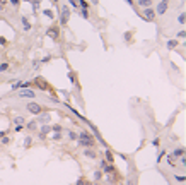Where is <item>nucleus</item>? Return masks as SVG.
I'll use <instances>...</instances> for the list:
<instances>
[{
	"label": "nucleus",
	"instance_id": "c03bdc74",
	"mask_svg": "<svg viewBox=\"0 0 186 185\" xmlns=\"http://www.w3.org/2000/svg\"><path fill=\"white\" fill-rule=\"evenodd\" d=\"M97 2H99V0H90V4H94V5H96Z\"/></svg>",
	"mask_w": 186,
	"mask_h": 185
},
{
	"label": "nucleus",
	"instance_id": "72a5a7b5",
	"mask_svg": "<svg viewBox=\"0 0 186 185\" xmlns=\"http://www.w3.org/2000/svg\"><path fill=\"white\" fill-rule=\"evenodd\" d=\"M0 45H2V46H5V45H7V40H5L4 36H0Z\"/></svg>",
	"mask_w": 186,
	"mask_h": 185
},
{
	"label": "nucleus",
	"instance_id": "f03ea898",
	"mask_svg": "<svg viewBox=\"0 0 186 185\" xmlns=\"http://www.w3.org/2000/svg\"><path fill=\"white\" fill-rule=\"evenodd\" d=\"M167 7H169V0H162L159 2L157 9H155V15H162V14L167 12Z\"/></svg>",
	"mask_w": 186,
	"mask_h": 185
},
{
	"label": "nucleus",
	"instance_id": "bb28decb",
	"mask_svg": "<svg viewBox=\"0 0 186 185\" xmlns=\"http://www.w3.org/2000/svg\"><path fill=\"white\" fill-rule=\"evenodd\" d=\"M9 69V63H0V72H5Z\"/></svg>",
	"mask_w": 186,
	"mask_h": 185
},
{
	"label": "nucleus",
	"instance_id": "4be33fe9",
	"mask_svg": "<svg viewBox=\"0 0 186 185\" xmlns=\"http://www.w3.org/2000/svg\"><path fill=\"white\" fill-rule=\"evenodd\" d=\"M67 136H69V139H70V141H77V134H75V132L69 130V132H67Z\"/></svg>",
	"mask_w": 186,
	"mask_h": 185
},
{
	"label": "nucleus",
	"instance_id": "cd10ccee",
	"mask_svg": "<svg viewBox=\"0 0 186 185\" xmlns=\"http://www.w3.org/2000/svg\"><path fill=\"white\" fill-rule=\"evenodd\" d=\"M51 139H55V141H60V139H62V134H60V132H55Z\"/></svg>",
	"mask_w": 186,
	"mask_h": 185
},
{
	"label": "nucleus",
	"instance_id": "09e8293b",
	"mask_svg": "<svg viewBox=\"0 0 186 185\" xmlns=\"http://www.w3.org/2000/svg\"><path fill=\"white\" fill-rule=\"evenodd\" d=\"M26 2H31V0H26Z\"/></svg>",
	"mask_w": 186,
	"mask_h": 185
},
{
	"label": "nucleus",
	"instance_id": "c9c22d12",
	"mask_svg": "<svg viewBox=\"0 0 186 185\" xmlns=\"http://www.w3.org/2000/svg\"><path fill=\"white\" fill-rule=\"evenodd\" d=\"M9 142H10V139H9V137H5V136L2 137V144H9Z\"/></svg>",
	"mask_w": 186,
	"mask_h": 185
},
{
	"label": "nucleus",
	"instance_id": "5701e85b",
	"mask_svg": "<svg viewBox=\"0 0 186 185\" xmlns=\"http://www.w3.org/2000/svg\"><path fill=\"white\" fill-rule=\"evenodd\" d=\"M101 177H103V171L101 170L94 171V180H101Z\"/></svg>",
	"mask_w": 186,
	"mask_h": 185
},
{
	"label": "nucleus",
	"instance_id": "f257e3e1",
	"mask_svg": "<svg viewBox=\"0 0 186 185\" xmlns=\"http://www.w3.org/2000/svg\"><path fill=\"white\" fill-rule=\"evenodd\" d=\"M69 19H70V9L67 5H62L60 7V24L65 26L69 22Z\"/></svg>",
	"mask_w": 186,
	"mask_h": 185
},
{
	"label": "nucleus",
	"instance_id": "e433bc0d",
	"mask_svg": "<svg viewBox=\"0 0 186 185\" xmlns=\"http://www.w3.org/2000/svg\"><path fill=\"white\" fill-rule=\"evenodd\" d=\"M167 161H169V164H171V166H176V164H174V158H172V156L167 158Z\"/></svg>",
	"mask_w": 186,
	"mask_h": 185
},
{
	"label": "nucleus",
	"instance_id": "39448f33",
	"mask_svg": "<svg viewBox=\"0 0 186 185\" xmlns=\"http://www.w3.org/2000/svg\"><path fill=\"white\" fill-rule=\"evenodd\" d=\"M17 96H19V98H36V93L29 88H22L21 91L17 93Z\"/></svg>",
	"mask_w": 186,
	"mask_h": 185
},
{
	"label": "nucleus",
	"instance_id": "79ce46f5",
	"mask_svg": "<svg viewBox=\"0 0 186 185\" xmlns=\"http://www.w3.org/2000/svg\"><path fill=\"white\" fill-rule=\"evenodd\" d=\"M50 60H51V57H50V55H46V57L43 58V62H50Z\"/></svg>",
	"mask_w": 186,
	"mask_h": 185
},
{
	"label": "nucleus",
	"instance_id": "ddd939ff",
	"mask_svg": "<svg viewBox=\"0 0 186 185\" xmlns=\"http://www.w3.org/2000/svg\"><path fill=\"white\" fill-rule=\"evenodd\" d=\"M179 45V41H176V40H169L167 43H166V46H167V50H174V48Z\"/></svg>",
	"mask_w": 186,
	"mask_h": 185
},
{
	"label": "nucleus",
	"instance_id": "393cba45",
	"mask_svg": "<svg viewBox=\"0 0 186 185\" xmlns=\"http://www.w3.org/2000/svg\"><path fill=\"white\" fill-rule=\"evenodd\" d=\"M164 154H166V149H160V151H159V154H157V163L160 161V159H162V156H164Z\"/></svg>",
	"mask_w": 186,
	"mask_h": 185
},
{
	"label": "nucleus",
	"instance_id": "6e6552de",
	"mask_svg": "<svg viewBox=\"0 0 186 185\" xmlns=\"http://www.w3.org/2000/svg\"><path fill=\"white\" fill-rule=\"evenodd\" d=\"M31 84H34L36 88H39L41 91H46V89H48V84H46V82H44V79H41V77H36V79L31 82Z\"/></svg>",
	"mask_w": 186,
	"mask_h": 185
},
{
	"label": "nucleus",
	"instance_id": "9d476101",
	"mask_svg": "<svg viewBox=\"0 0 186 185\" xmlns=\"http://www.w3.org/2000/svg\"><path fill=\"white\" fill-rule=\"evenodd\" d=\"M50 118H51L50 113H43V111H41V113L38 115V122H36V123H41V125H43V123H50Z\"/></svg>",
	"mask_w": 186,
	"mask_h": 185
},
{
	"label": "nucleus",
	"instance_id": "a18cd8bd",
	"mask_svg": "<svg viewBox=\"0 0 186 185\" xmlns=\"http://www.w3.org/2000/svg\"><path fill=\"white\" fill-rule=\"evenodd\" d=\"M85 185H94V184H85Z\"/></svg>",
	"mask_w": 186,
	"mask_h": 185
},
{
	"label": "nucleus",
	"instance_id": "49530a36",
	"mask_svg": "<svg viewBox=\"0 0 186 185\" xmlns=\"http://www.w3.org/2000/svg\"><path fill=\"white\" fill-rule=\"evenodd\" d=\"M128 185H133V184H131V182H130V184H128Z\"/></svg>",
	"mask_w": 186,
	"mask_h": 185
},
{
	"label": "nucleus",
	"instance_id": "aec40b11",
	"mask_svg": "<svg viewBox=\"0 0 186 185\" xmlns=\"http://www.w3.org/2000/svg\"><path fill=\"white\" fill-rule=\"evenodd\" d=\"M24 125H26V129H29V130H34L36 127H38V125H36V122H34V120H33V122H26V123H24Z\"/></svg>",
	"mask_w": 186,
	"mask_h": 185
},
{
	"label": "nucleus",
	"instance_id": "dca6fc26",
	"mask_svg": "<svg viewBox=\"0 0 186 185\" xmlns=\"http://www.w3.org/2000/svg\"><path fill=\"white\" fill-rule=\"evenodd\" d=\"M21 22H22V26H24V31H29L31 29V22L26 17H21Z\"/></svg>",
	"mask_w": 186,
	"mask_h": 185
},
{
	"label": "nucleus",
	"instance_id": "a211bd4d",
	"mask_svg": "<svg viewBox=\"0 0 186 185\" xmlns=\"http://www.w3.org/2000/svg\"><path fill=\"white\" fill-rule=\"evenodd\" d=\"M12 122H14L15 125H22V127H24V123H26V120H24L22 116H15V118L12 120Z\"/></svg>",
	"mask_w": 186,
	"mask_h": 185
},
{
	"label": "nucleus",
	"instance_id": "37998d69",
	"mask_svg": "<svg viewBox=\"0 0 186 185\" xmlns=\"http://www.w3.org/2000/svg\"><path fill=\"white\" fill-rule=\"evenodd\" d=\"M126 4H128V5H131V7H135V4H133V0H126Z\"/></svg>",
	"mask_w": 186,
	"mask_h": 185
},
{
	"label": "nucleus",
	"instance_id": "0eeeda50",
	"mask_svg": "<svg viewBox=\"0 0 186 185\" xmlns=\"http://www.w3.org/2000/svg\"><path fill=\"white\" fill-rule=\"evenodd\" d=\"M101 171H104V173H115V166H113V163H108V161H101Z\"/></svg>",
	"mask_w": 186,
	"mask_h": 185
},
{
	"label": "nucleus",
	"instance_id": "1a4fd4ad",
	"mask_svg": "<svg viewBox=\"0 0 186 185\" xmlns=\"http://www.w3.org/2000/svg\"><path fill=\"white\" fill-rule=\"evenodd\" d=\"M48 132H51V125H48V123H43V125H41V132H39V139H41V141H44Z\"/></svg>",
	"mask_w": 186,
	"mask_h": 185
},
{
	"label": "nucleus",
	"instance_id": "412c9836",
	"mask_svg": "<svg viewBox=\"0 0 186 185\" xmlns=\"http://www.w3.org/2000/svg\"><path fill=\"white\" fill-rule=\"evenodd\" d=\"M43 14L48 17V19H53L55 17V14H53V10H50V9H46V10H43Z\"/></svg>",
	"mask_w": 186,
	"mask_h": 185
},
{
	"label": "nucleus",
	"instance_id": "20e7f679",
	"mask_svg": "<svg viewBox=\"0 0 186 185\" xmlns=\"http://www.w3.org/2000/svg\"><path fill=\"white\" fill-rule=\"evenodd\" d=\"M46 36H48V38H51L53 41H56V40H58V36H60V29H58L56 26L48 27V31H46Z\"/></svg>",
	"mask_w": 186,
	"mask_h": 185
},
{
	"label": "nucleus",
	"instance_id": "4468645a",
	"mask_svg": "<svg viewBox=\"0 0 186 185\" xmlns=\"http://www.w3.org/2000/svg\"><path fill=\"white\" fill-rule=\"evenodd\" d=\"M137 4L142 7V9H145V7H150L152 5V0H137Z\"/></svg>",
	"mask_w": 186,
	"mask_h": 185
},
{
	"label": "nucleus",
	"instance_id": "f3484780",
	"mask_svg": "<svg viewBox=\"0 0 186 185\" xmlns=\"http://www.w3.org/2000/svg\"><path fill=\"white\" fill-rule=\"evenodd\" d=\"M104 156H106V161H108V163H113V153H111L109 149L104 151Z\"/></svg>",
	"mask_w": 186,
	"mask_h": 185
},
{
	"label": "nucleus",
	"instance_id": "58836bf2",
	"mask_svg": "<svg viewBox=\"0 0 186 185\" xmlns=\"http://www.w3.org/2000/svg\"><path fill=\"white\" fill-rule=\"evenodd\" d=\"M9 2H10V4H12L14 7H17V5H19V0H9Z\"/></svg>",
	"mask_w": 186,
	"mask_h": 185
},
{
	"label": "nucleus",
	"instance_id": "f8f14e48",
	"mask_svg": "<svg viewBox=\"0 0 186 185\" xmlns=\"http://www.w3.org/2000/svg\"><path fill=\"white\" fill-rule=\"evenodd\" d=\"M84 156H85V158H90V159H96V158H97V153H96V149L87 147V149L84 151Z\"/></svg>",
	"mask_w": 186,
	"mask_h": 185
},
{
	"label": "nucleus",
	"instance_id": "7ed1b4c3",
	"mask_svg": "<svg viewBox=\"0 0 186 185\" xmlns=\"http://www.w3.org/2000/svg\"><path fill=\"white\" fill-rule=\"evenodd\" d=\"M142 14H144V19L149 21V22H152V21L155 19V10H154V9H150V7H145Z\"/></svg>",
	"mask_w": 186,
	"mask_h": 185
},
{
	"label": "nucleus",
	"instance_id": "2f4dec72",
	"mask_svg": "<svg viewBox=\"0 0 186 185\" xmlns=\"http://www.w3.org/2000/svg\"><path fill=\"white\" fill-rule=\"evenodd\" d=\"M179 163H181V166H185V164H186V158H185V154H183V156H179Z\"/></svg>",
	"mask_w": 186,
	"mask_h": 185
},
{
	"label": "nucleus",
	"instance_id": "c756f323",
	"mask_svg": "<svg viewBox=\"0 0 186 185\" xmlns=\"http://www.w3.org/2000/svg\"><path fill=\"white\" fill-rule=\"evenodd\" d=\"M75 185H85V180H84V177H80L79 180L75 182Z\"/></svg>",
	"mask_w": 186,
	"mask_h": 185
},
{
	"label": "nucleus",
	"instance_id": "ea45409f",
	"mask_svg": "<svg viewBox=\"0 0 186 185\" xmlns=\"http://www.w3.org/2000/svg\"><path fill=\"white\" fill-rule=\"evenodd\" d=\"M69 4H70L72 7H79V5H77V2H75V0H69Z\"/></svg>",
	"mask_w": 186,
	"mask_h": 185
},
{
	"label": "nucleus",
	"instance_id": "f704fd0d",
	"mask_svg": "<svg viewBox=\"0 0 186 185\" xmlns=\"http://www.w3.org/2000/svg\"><path fill=\"white\" fill-rule=\"evenodd\" d=\"M178 21H179V22H181V24H185V14H179Z\"/></svg>",
	"mask_w": 186,
	"mask_h": 185
},
{
	"label": "nucleus",
	"instance_id": "6ab92c4d",
	"mask_svg": "<svg viewBox=\"0 0 186 185\" xmlns=\"http://www.w3.org/2000/svg\"><path fill=\"white\" fill-rule=\"evenodd\" d=\"M77 139H92V136H90L89 132H80V134L77 136Z\"/></svg>",
	"mask_w": 186,
	"mask_h": 185
},
{
	"label": "nucleus",
	"instance_id": "a878e982",
	"mask_svg": "<svg viewBox=\"0 0 186 185\" xmlns=\"http://www.w3.org/2000/svg\"><path fill=\"white\" fill-rule=\"evenodd\" d=\"M69 79H70V82H72V84H77V81H75V75L72 74V72H69Z\"/></svg>",
	"mask_w": 186,
	"mask_h": 185
},
{
	"label": "nucleus",
	"instance_id": "423d86ee",
	"mask_svg": "<svg viewBox=\"0 0 186 185\" xmlns=\"http://www.w3.org/2000/svg\"><path fill=\"white\" fill-rule=\"evenodd\" d=\"M26 110H29V113H33V115H39V113L43 111V108L38 105V103H28Z\"/></svg>",
	"mask_w": 186,
	"mask_h": 185
},
{
	"label": "nucleus",
	"instance_id": "9b49d317",
	"mask_svg": "<svg viewBox=\"0 0 186 185\" xmlns=\"http://www.w3.org/2000/svg\"><path fill=\"white\" fill-rule=\"evenodd\" d=\"M79 144L80 146H84V147H94V137L92 139H79Z\"/></svg>",
	"mask_w": 186,
	"mask_h": 185
},
{
	"label": "nucleus",
	"instance_id": "a19ab883",
	"mask_svg": "<svg viewBox=\"0 0 186 185\" xmlns=\"http://www.w3.org/2000/svg\"><path fill=\"white\" fill-rule=\"evenodd\" d=\"M31 2H33V5H38V4H41L43 0H31Z\"/></svg>",
	"mask_w": 186,
	"mask_h": 185
},
{
	"label": "nucleus",
	"instance_id": "7c9ffc66",
	"mask_svg": "<svg viewBox=\"0 0 186 185\" xmlns=\"http://www.w3.org/2000/svg\"><path fill=\"white\" fill-rule=\"evenodd\" d=\"M51 130H55V132H60V130H62V127L56 123V125H51Z\"/></svg>",
	"mask_w": 186,
	"mask_h": 185
},
{
	"label": "nucleus",
	"instance_id": "473e14b6",
	"mask_svg": "<svg viewBox=\"0 0 186 185\" xmlns=\"http://www.w3.org/2000/svg\"><path fill=\"white\" fill-rule=\"evenodd\" d=\"M24 146H26V147H29V146H31V137H26V141H24Z\"/></svg>",
	"mask_w": 186,
	"mask_h": 185
},
{
	"label": "nucleus",
	"instance_id": "c85d7f7f",
	"mask_svg": "<svg viewBox=\"0 0 186 185\" xmlns=\"http://www.w3.org/2000/svg\"><path fill=\"white\" fill-rule=\"evenodd\" d=\"M174 178H176L178 182H181V184H183V182L186 180V177H185V175H178V177H174Z\"/></svg>",
	"mask_w": 186,
	"mask_h": 185
},
{
	"label": "nucleus",
	"instance_id": "b1692460",
	"mask_svg": "<svg viewBox=\"0 0 186 185\" xmlns=\"http://www.w3.org/2000/svg\"><path fill=\"white\" fill-rule=\"evenodd\" d=\"M80 14H82L84 19H89V12H87V9H80Z\"/></svg>",
	"mask_w": 186,
	"mask_h": 185
},
{
	"label": "nucleus",
	"instance_id": "4c0bfd02",
	"mask_svg": "<svg viewBox=\"0 0 186 185\" xmlns=\"http://www.w3.org/2000/svg\"><path fill=\"white\" fill-rule=\"evenodd\" d=\"M33 67H34L36 70H38V67H41V62H38V60H36L34 63H33Z\"/></svg>",
	"mask_w": 186,
	"mask_h": 185
},
{
	"label": "nucleus",
	"instance_id": "2eb2a0df",
	"mask_svg": "<svg viewBox=\"0 0 186 185\" xmlns=\"http://www.w3.org/2000/svg\"><path fill=\"white\" fill-rule=\"evenodd\" d=\"M183 154H185V149H183V147H178V149L172 151L171 156H172V158H179V156H183Z\"/></svg>",
	"mask_w": 186,
	"mask_h": 185
},
{
	"label": "nucleus",
	"instance_id": "de8ad7c7",
	"mask_svg": "<svg viewBox=\"0 0 186 185\" xmlns=\"http://www.w3.org/2000/svg\"><path fill=\"white\" fill-rule=\"evenodd\" d=\"M53 2H58V0H53Z\"/></svg>",
	"mask_w": 186,
	"mask_h": 185
}]
</instances>
